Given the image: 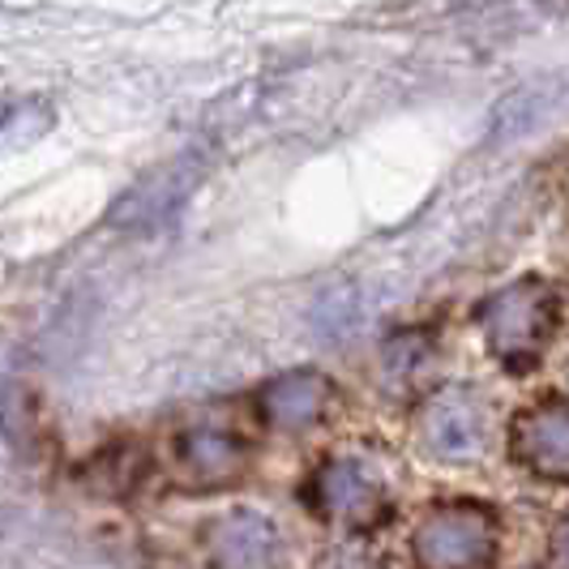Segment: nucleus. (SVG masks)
Wrapping results in <instances>:
<instances>
[{
  "label": "nucleus",
  "instance_id": "1",
  "mask_svg": "<svg viewBox=\"0 0 569 569\" xmlns=\"http://www.w3.org/2000/svg\"><path fill=\"white\" fill-rule=\"evenodd\" d=\"M416 569H497L501 513L476 497H450L428 506L411 527Z\"/></svg>",
  "mask_w": 569,
  "mask_h": 569
},
{
  "label": "nucleus",
  "instance_id": "10",
  "mask_svg": "<svg viewBox=\"0 0 569 569\" xmlns=\"http://www.w3.org/2000/svg\"><path fill=\"white\" fill-rule=\"evenodd\" d=\"M552 569H569V518L552 536Z\"/></svg>",
  "mask_w": 569,
  "mask_h": 569
},
{
  "label": "nucleus",
  "instance_id": "9",
  "mask_svg": "<svg viewBox=\"0 0 569 569\" xmlns=\"http://www.w3.org/2000/svg\"><path fill=\"white\" fill-rule=\"evenodd\" d=\"M193 180H198L193 154H180V159H171L163 168H154L146 180H138L124 198L116 201L112 223L120 231H154L180 210V201L189 198Z\"/></svg>",
  "mask_w": 569,
  "mask_h": 569
},
{
  "label": "nucleus",
  "instance_id": "3",
  "mask_svg": "<svg viewBox=\"0 0 569 569\" xmlns=\"http://www.w3.org/2000/svg\"><path fill=\"white\" fill-rule=\"evenodd\" d=\"M416 432L425 455L437 462H450V467L480 462L497 432V411L476 386H446L425 402Z\"/></svg>",
  "mask_w": 569,
  "mask_h": 569
},
{
  "label": "nucleus",
  "instance_id": "5",
  "mask_svg": "<svg viewBox=\"0 0 569 569\" xmlns=\"http://www.w3.org/2000/svg\"><path fill=\"white\" fill-rule=\"evenodd\" d=\"M313 501L321 518H330L335 527H369L386 510V480L381 471L360 462V458H335L317 471Z\"/></svg>",
  "mask_w": 569,
  "mask_h": 569
},
{
  "label": "nucleus",
  "instance_id": "6",
  "mask_svg": "<svg viewBox=\"0 0 569 569\" xmlns=\"http://www.w3.org/2000/svg\"><path fill=\"white\" fill-rule=\"evenodd\" d=\"M249 471V441L231 428H189L176 441V480L184 492H219Z\"/></svg>",
  "mask_w": 569,
  "mask_h": 569
},
{
  "label": "nucleus",
  "instance_id": "8",
  "mask_svg": "<svg viewBox=\"0 0 569 569\" xmlns=\"http://www.w3.org/2000/svg\"><path fill=\"white\" fill-rule=\"evenodd\" d=\"M335 386L317 369L283 372L257 390V420L270 432H309L330 411Z\"/></svg>",
  "mask_w": 569,
  "mask_h": 569
},
{
  "label": "nucleus",
  "instance_id": "4",
  "mask_svg": "<svg viewBox=\"0 0 569 569\" xmlns=\"http://www.w3.org/2000/svg\"><path fill=\"white\" fill-rule=\"evenodd\" d=\"M510 458L543 485H569V399L543 395L510 425Z\"/></svg>",
  "mask_w": 569,
  "mask_h": 569
},
{
  "label": "nucleus",
  "instance_id": "7",
  "mask_svg": "<svg viewBox=\"0 0 569 569\" xmlns=\"http://www.w3.org/2000/svg\"><path fill=\"white\" fill-rule=\"evenodd\" d=\"M214 569H283V536L257 510H228L206 527Z\"/></svg>",
  "mask_w": 569,
  "mask_h": 569
},
{
  "label": "nucleus",
  "instance_id": "2",
  "mask_svg": "<svg viewBox=\"0 0 569 569\" xmlns=\"http://www.w3.org/2000/svg\"><path fill=\"white\" fill-rule=\"evenodd\" d=\"M557 321H561L557 291L543 279H518L480 309V335L501 369L527 372L540 365L548 342L557 339Z\"/></svg>",
  "mask_w": 569,
  "mask_h": 569
}]
</instances>
